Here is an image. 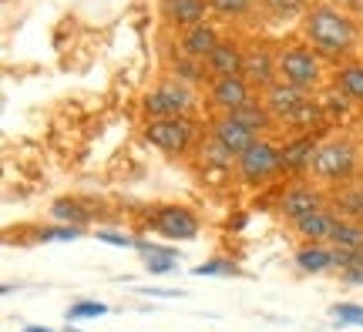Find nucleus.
<instances>
[{"label":"nucleus","instance_id":"11","mask_svg":"<svg viewBox=\"0 0 363 332\" xmlns=\"http://www.w3.org/2000/svg\"><path fill=\"white\" fill-rule=\"evenodd\" d=\"M208 11H212L208 0H162V17H165L172 27H179V30L206 24Z\"/></svg>","mask_w":363,"mask_h":332},{"label":"nucleus","instance_id":"7","mask_svg":"<svg viewBox=\"0 0 363 332\" xmlns=\"http://www.w3.org/2000/svg\"><path fill=\"white\" fill-rule=\"evenodd\" d=\"M152 231H158L162 239H172V242H189L199 235V215L185 205H165L152 215Z\"/></svg>","mask_w":363,"mask_h":332},{"label":"nucleus","instance_id":"27","mask_svg":"<svg viewBox=\"0 0 363 332\" xmlns=\"http://www.w3.org/2000/svg\"><path fill=\"white\" fill-rule=\"evenodd\" d=\"M104 312H108V306H101V302H91V299H81V302H74V306L67 309V322L98 319V316H104Z\"/></svg>","mask_w":363,"mask_h":332},{"label":"nucleus","instance_id":"24","mask_svg":"<svg viewBox=\"0 0 363 332\" xmlns=\"http://www.w3.org/2000/svg\"><path fill=\"white\" fill-rule=\"evenodd\" d=\"M337 208L350 218V222H360L363 218V185H357V188H350V192H340L337 195Z\"/></svg>","mask_w":363,"mask_h":332},{"label":"nucleus","instance_id":"14","mask_svg":"<svg viewBox=\"0 0 363 332\" xmlns=\"http://www.w3.org/2000/svg\"><path fill=\"white\" fill-rule=\"evenodd\" d=\"M252 88L259 91H269L276 81H279V67H276V57H272L266 47H256V51L246 54V71H242Z\"/></svg>","mask_w":363,"mask_h":332},{"label":"nucleus","instance_id":"21","mask_svg":"<svg viewBox=\"0 0 363 332\" xmlns=\"http://www.w3.org/2000/svg\"><path fill=\"white\" fill-rule=\"evenodd\" d=\"M330 245H333V248H347V252H363V225L360 222H343V218H340Z\"/></svg>","mask_w":363,"mask_h":332},{"label":"nucleus","instance_id":"23","mask_svg":"<svg viewBox=\"0 0 363 332\" xmlns=\"http://www.w3.org/2000/svg\"><path fill=\"white\" fill-rule=\"evenodd\" d=\"M51 215L61 218V222H67V225H74V229H81V225L88 222V212H84L78 202H71V198H61V202H54V205H51Z\"/></svg>","mask_w":363,"mask_h":332},{"label":"nucleus","instance_id":"29","mask_svg":"<svg viewBox=\"0 0 363 332\" xmlns=\"http://www.w3.org/2000/svg\"><path fill=\"white\" fill-rule=\"evenodd\" d=\"M81 229H74V225H54V229L40 231L38 239L40 242H65V239H78Z\"/></svg>","mask_w":363,"mask_h":332},{"label":"nucleus","instance_id":"33","mask_svg":"<svg viewBox=\"0 0 363 332\" xmlns=\"http://www.w3.org/2000/svg\"><path fill=\"white\" fill-rule=\"evenodd\" d=\"M98 239L101 242H111V245H121V248H128V245H138L131 235H118V231H98Z\"/></svg>","mask_w":363,"mask_h":332},{"label":"nucleus","instance_id":"28","mask_svg":"<svg viewBox=\"0 0 363 332\" xmlns=\"http://www.w3.org/2000/svg\"><path fill=\"white\" fill-rule=\"evenodd\" d=\"M212 11L222 13V17H242V13L252 7V0H208Z\"/></svg>","mask_w":363,"mask_h":332},{"label":"nucleus","instance_id":"5","mask_svg":"<svg viewBox=\"0 0 363 332\" xmlns=\"http://www.w3.org/2000/svg\"><path fill=\"white\" fill-rule=\"evenodd\" d=\"M192 104H195L192 88L182 77H165L155 91L145 94L142 108L152 121H158V118H185L192 111Z\"/></svg>","mask_w":363,"mask_h":332},{"label":"nucleus","instance_id":"10","mask_svg":"<svg viewBox=\"0 0 363 332\" xmlns=\"http://www.w3.org/2000/svg\"><path fill=\"white\" fill-rule=\"evenodd\" d=\"M212 138L219 141L233 158H239V154L249 151V148L259 141V134H256V131H249L246 125H242V121H235L233 115H222V118L212 121Z\"/></svg>","mask_w":363,"mask_h":332},{"label":"nucleus","instance_id":"3","mask_svg":"<svg viewBox=\"0 0 363 332\" xmlns=\"http://www.w3.org/2000/svg\"><path fill=\"white\" fill-rule=\"evenodd\" d=\"M283 151H279V144H272V141L259 138L249 151H242L235 158V175L239 181H246L252 188H262V185H269L283 175Z\"/></svg>","mask_w":363,"mask_h":332},{"label":"nucleus","instance_id":"17","mask_svg":"<svg viewBox=\"0 0 363 332\" xmlns=\"http://www.w3.org/2000/svg\"><path fill=\"white\" fill-rule=\"evenodd\" d=\"M279 151H283L286 171H310V161L316 154V138L313 134H296L293 141H286Z\"/></svg>","mask_w":363,"mask_h":332},{"label":"nucleus","instance_id":"26","mask_svg":"<svg viewBox=\"0 0 363 332\" xmlns=\"http://www.w3.org/2000/svg\"><path fill=\"white\" fill-rule=\"evenodd\" d=\"M330 319L340 322V326H363V306H353V302H340V306L330 309Z\"/></svg>","mask_w":363,"mask_h":332},{"label":"nucleus","instance_id":"16","mask_svg":"<svg viewBox=\"0 0 363 332\" xmlns=\"http://www.w3.org/2000/svg\"><path fill=\"white\" fill-rule=\"evenodd\" d=\"M299 231V239L303 242H330L333 239V231H337L340 225V218L333 215V212H326V208H320V212H313V215L306 218H299V222H293Z\"/></svg>","mask_w":363,"mask_h":332},{"label":"nucleus","instance_id":"35","mask_svg":"<svg viewBox=\"0 0 363 332\" xmlns=\"http://www.w3.org/2000/svg\"><path fill=\"white\" fill-rule=\"evenodd\" d=\"M24 332H54V329H48V326H27Z\"/></svg>","mask_w":363,"mask_h":332},{"label":"nucleus","instance_id":"6","mask_svg":"<svg viewBox=\"0 0 363 332\" xmlns=\"http://www.w3.org/2000/svg\"><path fill=\"white\" fill-rule=\"evenodd\" d=\"M145 141L158 148L165 154H185L192 148V138H195V128L189 118H158V121H148L145 125Z\"/></svg>","mask_w":363,"mask_h":332},{"label":"nucleus","instance_id":"13","mask_svg":"<svg viewBox=\"0 0 363 332\" xmlns=\"http://www.w3.org/2000/svg\"><path fill=\"white\" fill-rule=\"evenodd\" d=\"M222 44L219 30L212 24H199V27H189V30H182L179 38V47L182 54L189 57V61H208L212 57V51Z\"/></svg>","mask_w":363,"mask_h":332},{"label":"nucleus","instance_id":"34","mask_svg":"<svg viewBox=\"0 0 363 332\" xmlns=\"http://www.w3.org/2000/svg\"><path fill=\"white\" fill-rule=\"evenodd\" d=\"M340 275H343V282H350V285H360V282H363V262L340 268Z\"/></svg>","mask_w":363,"mask_h":332},{"label":"nucleus","instance_id":"31","mask_svg":"<svg viewBox=\"0 0 363 332\" xmlns=\"http://www.w3.org/2000/svg\"><path fill=\"white\" fill-rule=\"evenodd\" d=\"M262 4H266L269 11H276V13H283V17H286V13H296L306 0H262Z\"/></svg>","mask_w":363,"mask_h":332},{"label":"nucleus","instance_id":"2","mask_svg":"<svg viewBox=\"0 0 363 332\" xmlns=\"http://www.w3.org/2000/svg\"><path fill=\"white\" fill-rule=\"evenodd\" d=\"M357 171V148H353L350 141H320L316 144V154H313L310 161V175L316 185H340V181H347Z\"/></svg>","mask_w":363,"mask_h":332},{"label":"nucleus","instance_id":"36","mask_svg":"<svg viewBox=\"0 0 363 332\" xmlns=\"http://www.w3.org/2000/svg\"><path fill=\"white\" fill-rule=\"evenodd\" d=\"M4 4H11V0H4Z\"/></svg>","mask_w":363,"mask_h":332},{"label":"nucleus","instance_id":"9","mask_svg":"<svg viewBox=\"0 0 363 332\" xmlns=\"http://www.w3.org/2000/svg\"><path fill=\"white\" fill-rule=\"evenodd\" d=\"M323 208V192H320V185L316 181H296V185H289L279 198V212H283L289 222H299V218L313 215V212H320Z\"/></svg>","mask_w":363,"mask_h":332},{"label":"nucleus","instance_id":"15","mask_svg":"<svg viewBox=\"0 0 363 332\" xmlns=\"http://www.w3.org/2000/svg\"><path fill=\"white\" fill-rule=\"evenodd\" d=\"M206 71L212 77H239L242 71H246V54H242L239 44L222 40L219 47L212 51V57L206 61Z\"/></svg>","mask_w":363,"mask_h":332},{"label":"nucleus","instance_id":"20","mask_svg":"<svg viewBox=\"0 0 363 332\" xmlns=\"http://www.w3.org/2000/svg\"><path fill=\"white\" fill-rule=\"evenodd\" d=\"M337 88L350 98V101L363 104V64L360 61H350L337 71Z\"/></svg>","mask_w":363,"mask_h":332},{"label":"nucleus","instance_id":"32","mask_svg":"<svg viewBox=\"0 0 363 332\" xmlns=\"http://www.w3.org/2000/svg\"><path fill=\"white\" fill-rule=\"evenodd\" d=\"M175 77H182V81L189 84V81H199L202 71L195 67V61H175Z\"/></svg>","mask_w":363,"mask_h":332},{"label":"nucleus","instance_id":"4","mask_svg":"<svg viewBox=\"0 0 363 332\" xmlns=\"http://www.w3.org/2000/svg\"><path fill=\"white\" fill-rule=\"evenodd\" d=\"M276 67H279V81L293 84V88L306 91V88H316L320 77H323V64L313 47L306 44H293V47H283L276 54Z\"/></svg>","mask_w":363,"mask_h":332},{"label":"nucleus","instance_id":"1","mask_svg":"<svg viewBox=\"0 0 363 332\" xmlns=\"http://www.w3.org/2000/svg\"><path fill=\"white\" fill-rule=\"evenodd\" d=\"M306 40H313V47L330 57H347L357 47V24L347 13H340L337 7H313L306 13Z\"/></svg>","mask_w":363,"mask_h":332},{"label":"nucleus","instance_id":"12","mask_svg":"<svg viewBox=\"0 0 363 332\" xmlns=\"http://www.w3.org/2000/svg\"><path fill=\"white\" fill-rule=\"evenodd\" d=\"M306 101V94L299 88H293V84H286V81H276L269 91H262V104L269 108V115L276 118V121H283V125H289V118L296 115V108Z\"/></svg>","mask_w":363,"mask_h":332},{"label":"nucleus","instance_id":"30","mask_svg":"<svg viewBox=\"0 0 363 332\" xmlns=\"http://www.w3.org/2000/svg\"><path fill=\"white\" fill-rule=\"evenodd\" d=\"M239 268L233 262H206V265L195 268V275H235Z\"/></svg>","mask_w":363,"mask_h":332},{"label":"nucleus","instance_id":"19","mask_svg":"<svg viewBox=\"0 0 363 332\" xmlns=\"http://www.w3.org/2000/svg\"><path fill=\"white\" fill-rule=\"evenodd\" d=\"M233 118H235V121H242V125H246L249 131H256L259 138L272 128V125H276V118L269 115V108H266V104H259L256 98H252V101H249L246 108H239V111H233Z\"/></svg>","mask_w":363,"mask_h":332},{"label":"nucleus","instance_id":"22","mask_svg":"<svg viewBox=\"0 0 363 332\" xmlns=\"http://www.w3.org/2000/svg\"><path fill=\"white\" fill-rule=\"evenodd\" d=\"M320 121H323V111H320V104L310 101V98H306V101L296 108V115L289 118V125H293V128H299L303 134H310V131L316 128Z\"/></svg>","mask_w":363,"mask_h":332},{"label":"nucleus","instance_id":"25","mask_svg":"<svg viewBox=\"0 0 363 332\" xmlns=\"http://www.w3.org/2000/svg\"><path fill=\"white\" fill-rule=\"evenodd\" d=\"M148 256H145V268L152 272V275H162V272H172V268L179 265V258H175V252H169V248H145Z\"/></svg>","mask_w":363,"mask_h":332},{"label":"nucleus","instance_id":"18","mask_svg":"<svg viewBox=\"0 0 363 332\" xmlns=\"http://www.w3.org/2000/svg\"><path fill=\"white\" fill-rule=\"evenodd\" d=\"M296 265L310 275H320V272H330L333 268V245L323 242H306L303 248H296Z\"/></svg>","mask_w":363,"mask_h":332},{"label":"nucleus","instance_id":"8","mask_svg":"<svg viewBox=\"0 0 363 332\" xmlns=\"http://www.w3.org/2000/svg\"><path fill=\"white\" fill-rule=\"evenodd\" d=\"M208 101L212 108H219L222 115H233L239 108H246L252 101V84L246 77H212L208 81Z\"/></svg>","mask_w":363,"mask_h":332}]
</instances>
